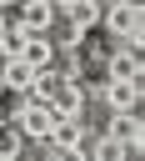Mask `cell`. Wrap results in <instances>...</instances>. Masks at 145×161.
<instances>
[{"label": "cell", "instance_id": "1", "mask_svg": "<svg viewBox=\"0 0 145 161\" xmlns=\"http://www.w3.org/2000/svg\"><path fill=\"white\" fill-rule=\"evenodd\" d=\"M100 20L120 45L140 50V40H145V0H110V5H100Z\"/></svg>", "mask_w": 145, "mask_h": 161}, {"label": "cell", "instance_id": "2", "mask_svg": "<svg viewBox=\"0 0 145 161\" xmlns=\"http://www.w3.org/2000/svg\"><path fill=\"white\" fill-rule=\"evenodd\" d=\"M55 106L50 101H40V96H15V116H10V126L25 136V141H45L50 136V126H55Z\"/></svg>", "mask_w": 145, "mask_h": 161}, {"label": "cell", "instance_id": "3", "mask_svg": "<svg viewBox=\"0 0 145 161\" xmlns=\"http://www.w3.org/2000/svg\"><path fill=\"white\" fill-rule=\"evenodd\" d=\"M100 96L110 111H140V80L135 75H105L100 80Z\"/></svg>", "mask_w": 145, "mask_h": 161}, {"label": "cell", "instance_id": "4", "mask_svg": "<svg viewBox=\"0 0 145 161\" xmlns=\"http://www.w3.org/2000/svg\"><path fill=\"white\" fill-rule=\"evenodd\" d=\"M50 106H55L60 116H80V121H85V86H80L75 75H65V70H60V86H55Z\"/></svg>", "mask_w": 145, "mask_h": 161}, {"label": "cell", "instance_id": "5", "mask_svg": "<svg viewBox=\"0 0 145 161\" xmlns=\"http://www.w3.org/2000/svg\"><path fill=\"white\" fill-rule=\"evenodd\" d=\"M55 15H60V10H55L50 0H20V5H15V20H20L25 30H50Z\"/></svg>", "mask_w": 145, "mask_h": 161}, {"label": "cell", "instance_id": "6", "mask_svg": "<svg viewBox=\"0 0 145 161\" xmlns=\"http://www.w3.org/2000/svg\"><path fill=\"white\" fill-rule=\"evenodd\" d=\"M20 60H25L30 70H45V65H55V40H50L45 30H30V35H25V50H20Z\"/></svg>", "mask_w": 145, "mask_h": 161}, {"label": "cell", "instance_id": "7", "mask_svg": "<svg viewBox=\"0 0 145 161\" xmlns=\"http://www.w3.org/2000/svg\"><path fill=\"white\" fill-rule=\"evenodd\" d=\"M30 80H35V70H30L20 55H5V60H0V86H5L10 96H30Z\"/></svg>", "mask_w": 145, "mask_h": 161}, {"label": "cell", "instance_id": "8", "mask_svg": "<svg viewBox=\"0 0 145 161\" xmlns=\"http://www.w3.org/2000/svg\"><path fill=\"white\" fill-rule=\"evenodd\" d=\"M140 70H145V65H140V50H135V45H120V50L105 60V75H135V80H140Z\"/></svg>", "mask_w": 145, "mask_h": 161}, {"label": "cell", "instance_id": "9", "mask_svg": "<svg viewBox=\"0 0 145 161\" xmlns=\"http://www.w3.org/2000/svg\"><path fill=\"white\" fill-rule=\"evenodd\" d=\"M85 151H90V156H100V161H120V156H125V146H120L115 136H105V131H100L95 141L85 136Z\"/></svg>", "mask_w": 145, "mask_h": 161}, {"label": "cell", "instance_id": "10", "mask_svg": "<svg viewBox=\"0 0 145 161\" xmlns=\"http://www.w3.org/2000/svg\"><path fill=\"white\" fill-rule=\"evenodd\" d=\"M25 35H30V30H25L20 20L5 25V30H0V60H5V55H20V50H25Z\"/></svg>", "mask_w": 145, "mask_h": 161}, {"label": "cell", "instance_id": "11", "mask_svg": "<svg viewBox=\"0 0 145 161\" xmlns=\"http://www.w3.org/2000/svg\"><path fill=\"white\" fill-rule=\"evenodd\" d=\"M20 146H25V136L10 126V136H0V161H15V156H20Z\"/></svg>", "mask_w": 145, "mask_h": 161}, {"label": "cell", "instance_id": "12", "mask_svg": "<svg viewBox=\"0 0 145 161\" xmlns=\"http://www.w3.org/2000/svg\"><path fill=\"white\" fill-rule=\"evenodd\" d=\"M50 5H55V10H70V5H75V0H50Z\"/></svg>", "mask_w": 145, "mask_h": 161}, {"label": "cell", "instance_id": "13", "mask_svg": "<svg viewBox=\"0 0 145 161\" xmlns=\"http://www.w3.org/2000/svg\"><path fill=\"white\" fill-rule=\"evenodd\" d=\"M0 5H10V10H15V5H20V0H0Z\"/></svg>", "mask_w": 145, "mask_h": 161}, {"label": "cell", "instance_id": "14", "mask_svg": "<svg viewBox=\"0 0 145 161\" xmlns=\"http://www.w3.org/2000/svg\"><path fill=\"white\" fill-rule=\"evenodd\" d=\"M0 30H5V20H0Z\"/></svg>", "mask_w": 145, "mask_h": 161}, {"label": "cell", "instance_id": "15", "mask_svg": "<svg viewBox=\"0 0 145 161\" xmlns=\"http://www.w3.org/2000/svg\"><path fill=\"white\" fill-rule=\"evenodd\" d=\"M0 91H5V86H0Z\"/></svg>", "mask_w": 145, "mask_h": 161}]
</instances>
